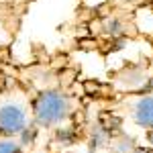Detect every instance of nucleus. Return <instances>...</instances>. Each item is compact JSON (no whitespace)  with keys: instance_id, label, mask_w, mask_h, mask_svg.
<instances>
[{"instance_id":"obj_4","label":"nucleus","mask_w":153,"mask_h":153,"mask_svg":"<svg viewBox=\"0 0 153 153\" xmlns=\"http://www.w3.org/2000/svg\"><path fill=\"white\" fill-rule=\"evenodd\" d=\"M0 153H23V143L14 137H0Z\"/></svg>"},{"instance_id":"obj_3","label":"nucleus","mask_w":153,"mask_h":153,"mask_svg":"<svg viewBox=\"0 0 153 153\" xmlns=\"http://www.w3.org/2000/svg\"><path fill=\"white\" fill-rule=\"evenodd\" d=\"M131 118L137 127L153 131V94L141 96L139 100H135L131 108Z\"/></svg>"},{"instance_id":"obj_2","label":"nucleus","mask_w":153,"mask_h":153,"mask_svg":"<svg viewBox=\"0 0 153 153\" xmlns=\"http://www.w3.org/2000/svg\"><path fill=\"white\" fill-rule=\"evenodd\" d=\"M29 127V110L21 100L0 102V137H21Z\"/></svg>"},{"instance_id":"obj_1","label":"nucleus","mask_w":153,"mask_h":153,"mask_svg":"<svg viewBox=\"0 0 153 153\" xmlns=\"http://www.w3.org/2000/svg\"><path fill=\"white\" fill-rule=\"evenodd\" d=\"M71 112V98L61 90H45L33 100V120L41 129L61 125Z\"/></svg>"},{"instance_id":"obj_5","label":"nucleus","mask_w":153,"mask_h":153,"mask_svg":"<svg viewBox=\"0 0 153 153\" xmlns=\"http://www.w3.org/2000/svg\"><path fill=\"white\" fill-rule=\"evenodd\" d=\"M65 153H74V151H65Z\"/></svg>"}]
</instances>
